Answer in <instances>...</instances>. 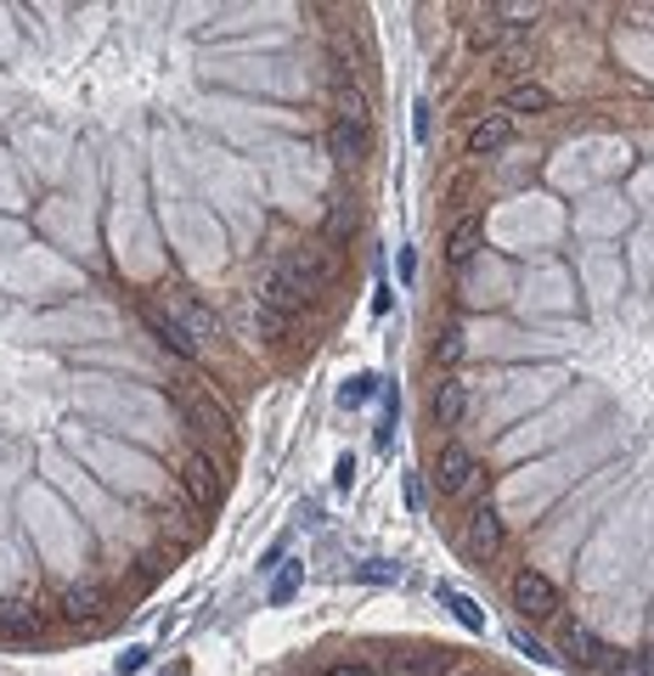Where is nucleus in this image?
I'll return each instance as SVG.
<instances>
[{"mask_svg": "<svg viewBox=\"0 0 654 676\" xmlns=\"http://www.w3.org/2000/svg\"><path fill=\"white\" fill-rule=\"evenodd\" d=\"M135 316L153 327V338H159L170 356L193 361V367L209 361V338H215V310H209V305H198V299H159V294H142V299H135Z\"/></svg>", "mask_w": 654, "mask_h": 676, "instance_id": "1", "label": "nucleus"}, {"mask_svg": "<svg viewBox=\"0 0 654 676\" xmlns=\"http://www.w3.org/2000/svg\"><path fill=\"white\" fill-rule=\"evenodd\" d=\"M429 479H435V491L446 502H469L480 491V457L462 446V440H440V451L429 462Z\"/></svg>", "mask_w": 654, "mask_h": 676, "instance_id": "2", "label": "nucleus"}, {"mask_svg": "<svg viewBox=\"0 0 654 676\" xmlns=\"http://www.w3.org/2000/svg\"><path fill=\"white\" fill-rule=\"evenodd\" d=\"M508 598H513V609H520V614H531V620H553V614H558V587H553V575H542L536 564L513 569Z\"/></svg>", "mask_w": 654, "mask_h": 676, "instance_id": "3", "label": "nucleus"}, {"mask_svg": "<svg viewBox=\"0 0 654 676\" xmlns=\"http://www.w3.org/2000/svg\"><path fill=\"white\" fill-rule=\"evenodd\" d=\"M558 654L576 659L581 670H603V676H610V665H615V648L598 643V632H592V625H581V620L558 625Z\"/></svg>", "mask_w": 654, "mask_h": 676, "instance_id": "4", "label": "nucleus"}, {"mask_svg": "<svg viewBox=\"0 0 654 676\" xmlns=\"http://www.w3.org/2000/svg\"><path fill=\"white\" fill-rule=\"evenodd\" d=\"M502 542H508V524H502L497 508H475L469 519H462V553H469L475 564H491L502 553Z\"/></svg>", "mask_w": 654, "mask_h": 676, "instance_id": "5", "label": "nucleus"}, {"mask_svg": "<svg viewBox=\"0 0 654 676\" xmlns=\"http://www.w3.org/2000/svg\"><path fill=\"white\" fill-rule=\"evenodd\" d=\"M475 412V395H469V383H462L457 372H446L440 383H435V395H429V417H435V428H457L462 417Z\"/></svg>", "mask_w": 654, "mask_h": 676, "instance_id": "6", "label": "nucleus"}, {"mask_svg": "<svg viewBox=\"0 0 654 676\" xmlns=\"http://www.w3.org/2000/svg\"><path fill=\"white\" fill-rule=\"evenodd\" d=\"M480 249H486V215H457L451 226H446V260L462 271V265H475L480 260Z\"/></svg>", "mask_w": 654, "mask_h": 676, "instance_id": "7", "label": "nucleus"}, {"mask_svg": "<svg viewBox=\"0 0 654 676\" xmlns=\"http://www.w3.org/2000/svg\"><path fill=\"white\" fill-rule=\"evenodd\" d=\"M508 141H513V119L508 113H480L469 124V135H462V153L469 159H497V153H508Z\"/></svg>", "mask_w": 654, "mask_h": 676, "instance_id": "8", "label": "nucleus"}, {"mask_svg": "<svg viewBox=\"0 0 654 676\" xmlns=\"http://www.w3.org/2000/svg\"><path fill=\"white\" fill-rule=\"evenodd\" d=\"M327 159H334V164H367L372 159V124L334 119V124H327Z\"/></svg>", "mask_w": 654, "mask_h": 676, "instance_id": "9", "label": "nucleus"}, {"mask_svg": "<svg viewBox=\"0 0 654 676\" xmlns=\"http://www.w3.org/2000/svg\"><path fill=\"white\" fill-rule=\"evenodd\" d=\"M502 113L513 119V113H553V90L542 85V79H513L508 90H502Z\"/></svg>", "mask_w": 654, "mask_h": 676, "instance_id": "10", "label": "nucleus"}, {"mask_svg": "<svg viewBox=\"0 0 654 676\" xmlns=\"http://www.w3.org/2000/svg\"><path fill=\"white\" fill-rule=\"evenodd\" d=\"M451 665H446V648L435 654V648H395L390 659H384V676H446Z\"/></svg>", "mask_w": 654, "mask_h": 676, "instance_id": "11", "label": "nucleus"}, {"mask_svg": "<svg viewBox=\"0 0 654 676\" xmlns=\"http://www.w3.org/2000/svg\"><path fill=\"white\" fill-rule=\"evenodd\" d=\"M40 632V609H29L23 598L0 603V643H29Z\"/></svg>", "mask_w": 654, "mask_h": 676, "instance_id": "12", "label": "nucleus"}, {"mask_svg": "<svg viewBox=\"0 0 654 676\" xmlns=\"http://www.w3.org/2000/svg\"><path fill=\"white\" fill-rule=\"evenodd\" d=\"M299 587H305V558H294V564H283V569L271 575L265 603H271V609H283V603H294V598H299Z\"/></svg>", "mask_w": 654, "mask_h": 676, "instance_id": "13", "label": "nucleus"}, {"mask_svg": "<svg viewBox=\"0 0 654 676\" xmlns=\"http://www.w3.org/2000/svg\"><path fill=\"white\" fill-rule=\"evenodd\" d=\"M435 598H440V603H446V609H451L462 625H469V632H486V609H480L469 592H457V587H435Z\"/></svg>", "mask_w": 654, "mask_h": 676, "instance_id": "14", "label": "nucleus"}, {"mask_svg": "<svg viewBox=\"0 0 654 676\" xmlns=\"http://www.w3.org/2000/svg\"><path fill=\"white\" fill-rule=\"evenodd\" d=\"M321 237H327V249H334V254H345L350 237H356V215L345 204H334V209H327V220H321Z\"/></svg>", "mask_w": 654, "mask_h": 676, "instance_id": "15", "label": "nucleus"}, {"mask_svg": "<svg viewBox=\"0 0 654 676\" xmlns=\"http://www.w3.org/2000/svg\"><path fill=\"white\" fill-rule=\"evenodd\" d=\"M254 332L265 338V345H288L294 316H288V310H271V305H254Z\"/></svg>", "mask_w": 654, "mask_h": 676, "instance_id": "16", "label": "nucleus"}, {"mask_svg": "<svg viewBox=\"0 0 654 676\" xmlns=\"http://www.w3.org/2000/svg\"><path fill=\"white\" fill-rule=\"evenodd\" d=\"M502 29H513V34H525V29H536V18H542V7H525V0H502V7H486Z\"/></svg>", "mask_w": 654, "mask_h": 676, "instance_id": "17", "label": "nucleus"}, {"mask_svg": "<svg viewBox=\"0 0 654 676\" xmlns=\"http://www.w3.org/2000/svg\"><path fill=\"white\" fill-rule=\"evenodd\" d=\"M372 395H379V378H372V372H356V378L339 383V406H345V412H361Z\"/></svg>", "mask_w": 654, "mask_h": 676, "instance_id": "18", "label": "nucleus"}, {"mask_svg": "<svg viewBox=\"0 0 654 676\" xmlns=\"http://www.w3.org/2000/svg\"><path fill=\"white\" fill-rule=\"evenodd\" d=\"M462 350H469V345H462V327H457V321L435 332V367H446V372H451V367L462 361Z\"/></svg>", "mask_w": 654, "mask_h": 676, "instance_id": "19", "label": "nucleus"}, {"mask_svg": "<svg viewBox=\"0 0 654 676\" xmlns=\"http://www.w3.org/2000/svg\"><path fill=\"white\" fill-rule=\"evenodd\" d=\"M97 609H102V598L90 592V587H68V592H63V609H57V614H68V620H85V614H97Z\"/></svg>", "mask_w": 654, "mask_h": 676, "instance_id": "20", "label": "nucleus"}, {"mask_svg": "<svg viewBox=\"0 0 654 676\" xmlns=\"http://www.w3.org/2000/svg\"><path fill=\"white\" fill-rule=\"evenodd\" d=\"M469 45L475 52H491V45H502V23L491 12H480V23H469Z\"/></svg>", "mask_w": 654, "mask_h": 676, "instance_id": "21", "label": "nucleus"}, {"mask_svg": "<svg viewBox=\"0 0 654 676\" xmlns=\"http://www.w3.org/2000/svg\"><path fill=\"white\" fill-rule=\"evenodd\" d=\"M513 648L531 654V659H553V654H547V643H536V637L525 632V625H513Z\"/></svg>", "mask_w": 654, "mask_h": 676, "instance_id": "22", "label": "nucleus"}, {"mask_svg": "<svg viewBox=\"0 0 654 676\" xmlns=\"http://www.w3.org/2000/svg\"><path fill=\"white\" fill-rule=\"evenodd\" d=\"M610 676H654V670L643 665V654H621V659L610 665Z\"/></svg>", "mask_w": 654, "mask_h": 676, "instance_id": "23", "label": "nucleus"}, {"mask_svg": "<svg viewBox=\"0 0 654 676\" xmlns=\"http://www.w3.org/2000/svg\"><path fill=\"white\" fill-rule=\"evenodd\" d=\"M321 676H379L372 665H361V659H339V665H327Z\"/></svg>", "mask_w": 654, "mask_h": 676, "instance_id": "24", "label": "nucleus"}, {"mask_svg": "<svg viewBox=\"0 0 654 676\" xmlns=\"http://www.w3.org/2000/svg\"><path fill=\"white\" fill-rule=\"evenodd\" d=\"M142 665H148V648H124V654H119V676H135Z\"/></svg>", "mask_w": 654, "mask_h": 676, "instance_id": "25", "label": "nucleus"}, {"mask_svg": "<svg viewBox=\"0 0 654 676\" xmlns=\"http://www.w3.org/2000/svg\"><path fill=\"white\" fill-rule=\"evenodd\" d=\"M350 479H356V457H339V468H334V486H339V491H350Z\"/></svg>", "mask_w": 654, "mask_h": 676, "instance_id": "26", "label": "nucleus"}, {"mask_svg": "<svg viewBox=\"0 0 654 676\" xmlns=\"http://www.w3.org/2000/svg\"><path fill=\"white\" fill-rule=\"evenodd\" d=\"M361 575H367V581H395V575H401V569H390V564H367Z\"/></svg>", "mask_w": 654, "mask_h": 676, "instance_id": "27", "label": "nucleus"}, {"mask_svg": "<svg viewBox=\"0 0 654 676\" xmlns=\"http://www.w3.org/2000/svg\"><path fill=\"white\" fill-rule=\"evenodd\" d=\"M412 130H417V141H429V102H417V119H412Z\"/></svg>", "mask_w": 654, "mask_h": 676, "instance_id": "28", "label": "nucleus"}, {"mask_svg": "<svg viewBox=\"0 0 654 676\" xmlns=\"http://www.w3.org/2000/svg\"><path fill=\"white\" fill-rule=\"evenodd\" d=\"M637 654H643V665H648V670H654V648H637Z\"/></svg>", "mask_w": 654, "mask_h": 676, "instance_id": "29", "label": "nucleus"}, {"mask_svg": "<svg viewBox=\"0 0 654 676\" xmlns=\"http://www.w3.org/2000/svg\"><path fill=\"white\" fill-rule=\"evenodd\" d=\"M159 676H186V665H170V670H159Z\"/></svg>", "mask_w": 654, "mask_h": 676, "instance_id": "30", "label": "nucleus"}, {"mask_svg": "<svg viewBox=\"0 0 654 676\" xmlns=\"http://www.w3.org/2000/svg\"><path fill=\"white\" fill-rule=\"evenodd\" d=\"M451 676H480V670H451Z\"/></svg>", "mask_w": 654, "mask_h": 676, "instance_id": "31", "label": "nucleus"}]
</instances>
